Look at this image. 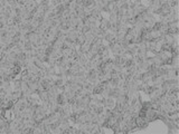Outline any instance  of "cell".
I'll return each instance as SVG.
<instances>
[{
	"label": "cell",
	"mask_w": 179,
	"mask_h": 134,
	"mask_svg": "<svg viewBox=\"0 0 179 134\" xmlns=\"http://www.w3.org/2000/svg\"><path fill=\"white\" fill-rule=\"evenodd\" d=\"M143 118L148 123H153L155 121H157V110H155V108H147L146 110L144 108Z\"/></svg>",
	"instance_id": "obj_1"
},
{
	"label": "cell",
	"mask_w": 179,
	"mask_h": 134,
	"mask_svg": "<svg viewBox=\"0 0 179 134\" xmlns=\"http://www.w3.org/2000/svg\"><path fill=\"white\" fill-rule=\"evenodd\" d=\"M109 48H110V53H111V55H121V54L123 53L122 47H121V45L118 43V41L110 44Z\"/></svg>",
	"instance_id": "obj_2"
},
{
	"label": "cell",
	"mask_w": 179,
	"mask_h": 134,
	"mask_svg": "<svg viewBox=\"0 0 179 134\" xmlns=\"http://www.w3.org/2000/svg\"><path fill=\"white\" fill-rule=\"evenodd\" d=\"M110 25L111 24H110V20L107 18V16H103L99 20V27L103 31H107L110 29Z\"/></svg>",
	"instance_id": "obj_3"
},
{
	"label": "cell",
	"mask_w": 179,
	"mask_h": 134,
	"mask_svg": "<svg viewBox=\"0 0 179 134\" xmlns=\"http://www.w3.org/2000/svg\"><path fill=\"white\" fill-rule=\"evenodd\" d=\"M103 106L105 108H107V110L112 111L115 107V98H113V97H105V98H103Z\"/></svg>",
	"instance_id": "obj_4"
},
{
	"label": "cell",
	"mask_w": 179,
	"mask_h": 134,
	"mask_svg": "<svg viewBox=\"0 0 179 134\" xmlns=\"http://www.w3.org/2000/svg\"><path fill=\"white\" fill-rule=\"evenodd\" d=\"M78 34H80V31H78L77 29H71L66 32V37H67V39H70L72 43H75L76 39H77Z\"/></svg>",
	"instance_id": "obj_5"
},
{
	"label": "cell",
	"mask_w": 179,
	"mask_h": 134,
	"mask_svg": "<svg viewBox=\"0 0 179 134\" xmlns=\"http://www.w3.org/2000/svg\"><path fill=\"white\" fill-rule=\"evenodd\" d=\"M150 60H151V64L155 65L156 67H160L163 65V62L161 57L159 56V54H153L152 57H150Z\"/></svg>",
	"instance_id": "obj_6"
},
{
	"label": "cell",
	"mask_w": 179,
	"mask_h": 134,
	"mask_svg": "<svg viewBox=\"0 0 179 134\" xmlns=\"http://www.w3.org/2000/svg\"><path fill=\"white\" fill-rule=\"evenodd\" d=\"M26 37H27V40H28V41H30L32 44H35L36 45L38 41V38H39V35H37L36 31H29L26 35ZM36 47H37V45H36Z\"/></svg>",
	"instance_id": "obj_7"
},
{
	"label": "cell",
	"mask_w": 179,
	"mask_h": 134,
	"mask_svg": "<svg viewBox=\"0 0 179 134\" xmlns=\"http://www.w3.org/2000/svg\"><path fill=\"white\" fill-rule=\"evenodd\" d=\"M153 77H155V76H153L152 74L149 72V70L141 73V80H142V83H150V82H152Z\"/></svg>",
	"instance_id": "obj_8"
},
{
	"label": "cell",
	"mask_w": 179,
	"mask_h": 134,
	"mask_svg": "<svg viewBox=\"0 0 179 134\" xmlns=\"http://www.w3.org/2000/svg\"><path fill=\"white\" fill-rule=\"evenodd\" d=\"M84 37H85V41H86V43H88V44H92L94 40L96 39V37L93 35V34H92L91 31H88L87 34H85V35H84Z\"/></svg>",
	"instance_id": "obj_9"
},
{
	"label": "cell",
	"mask_w": 179,
	"mask_h": 134,
	"mask_svg": "<svg viewBox=\"0 0 179 134\" xmlns=\"http://www.w3.org/2000/svg\"><path fill=\"white\" fill-rule=\"evenodd\" d=\"M90 48H91V44H88V43H83L82 45H81L80 47V51H82L83 54H86L87 51H90Z\"/></svg>",
	"instance_id": "obj_10"
},
{
	"label": "cell",
	"mask_w": 179,
	"mask_h": 134,
	"mask_svg": "<svg viewBox=\"0 0 179 134\" xmlns=\"http://www.w3.org/2000/svg\"><path fill=\"white\" fill-rule=\"evenodd\" d=\"M76 44H80V45H82L83 43H85V37H84V35L82 34V32H80L77 36V39H76V41H75Z\"/></svg>",
	"instance_id": "obj_11"
},
{
	"label": "cell",
	"mask_w": 179,
	"mask_h": 134,
	"mask_svg": "<svg viewBox=\"0 0 179 134\" xmlns=\"http://www.w3.org/2000/svg\"><path fill=\"white\" fill-rule=\"evenodd\" d=\"M38 3H39L40 6H43L44 8H47V7H49L51 6V0H39L38 1Z\"/></svg>",
	"instance_id": "obj_12"
},
{
	"label": "cell",
	"mask_w": 179,
	"mask_h": 134,
	"mask_svg": "<svg viewBox=\"0 0 179 134\" xmlns=\"http://www.w3.org/2000/svg\"><path fill=\"white\" fill-rule=\"evenodd\" d=\"M59 3H62V0H51V6H53V7L59 5Z\"/></svg>",
	"instance_id": "obj_13"
},
{
	"label": "cell",
	"mask_w": 179,
	"mask_h": 134,
	"mask_svg": "<svg viewBox=\"0 0 179 134\" xmlns=\"http://www.w3.org/2000/svg\"><path fill=\"white\" fill-rule=\"evenodd\" d=\"M146 1H147V3H146V5H148V3H150L151 1H152V0H146Z\"/></svg>",
	"instance_id": "obj_14"
}]
</instances>
